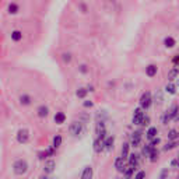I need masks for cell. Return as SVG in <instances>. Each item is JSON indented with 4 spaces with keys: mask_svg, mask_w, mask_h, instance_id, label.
Instances as JSON below:
<instances>
[{
    "mask_svg": "<svg viewBox=\"0 0 179 179\" xmlns=\"http://www.w3.org/2000/svg\"><path fill=\"white\" fill-rule=\"evenodd\" d=\"M28 171V162L25 159H17L13 164V172L16 175H24Z\"/></svg>",
    "mask_w": 179,
    "mask_h": 179,
    "instance_id": "6da1fadb",
    "label": "cell"
},
{
    "mask_svg": "<svg viewBox=\"0 0 179 179\" xmlns=\"http://www.w3.org/2000/svg\"><path fill=\"white\" fill-rule=\"evenodd\" d=\"M151 103H153V98H151V94L150 92H144V94L141 95V98H140V108L144 111V109H148L151 106Z\"/></svg>",
    "mask_w": 179,
    "mask_h": 179,
    "instance_id": "7a4b0ae2",
    "label": "cell"
},
{
    "mask_svg": "<svg viewBox=\"0 0 179 179\" xmlns=\"http://www.w3.org/2000/svg\"><path fill=\"white\" fill-rule=\"evenodd\" d=\"M69 131L71 136H78V134L83 131V122H80V120H74V122L70 123L69 126Z\"/></svg>",
    "mask_w": 179,
    "mask_h": 179,
    "instance_id": "3957f363",
    "label": "cell"
},
{
    "mask_svg": "<svg viewBox=\"0 0 179 179\" xmlns=\"http://www.w3.org/2000/svg\"><path fill=\"white\" fill-rule=\"evenodd\" d=\"M28 140H30V131L27 129H20L17 131V141L21 143V144H25Z\"/></svg>",
    "mask_w": 179,
    "mask_h": 179,
    "instance_id": "277c9868",
    "label": "cell"
},
{
    "mask_svg": "<svg viewBox=\"0 0 179 179\" xmlns=\"http://www.w3.org/2000/svg\"><path fill=\"white\" fill-rule=\"evenodd\" d=\"M144 116L145 115H144V112H143V109L137 108V109H134V112H133V119H131V122H133L134 125H141V120Z\"/></svg>",
    "mask_w": 179,
    "mask_h": 179,
    "instance_id": "5b68a950",
    "label": "cell"
},
{
    "mask_svg": "<svg viewBox=\"0 0 179 179\" xmlns=\"http://www.w3.org/2000/svg\"><path fill=\"white\" fill-rule=\"evenodd\" d=\"M115 168H116V171H119V172H125V169L127 168V165H126V158H123V157H119V158L115 159Z\"/></svg>",
    "mask_w": 179,
    "mask_h": 179,
    "instance_id": "8992f818",
    "label": "cell"
},
{
    "mask_svg": "<svg viewBox=\"0 0 179 179\" xmlns=\"http://www.w3.org/2000/svg\"><path fill=\"white\" fill-rule=\"evenodd\" d=\"M55 168H56L55 161H53V159H46V161H45V164H44V172H45V175H48V173H52L53 171H55Z\"/></svg>",
    "mask_w": 179,
    "mask_h": 179,
    "instance_id": "52a82bcc",
    "label": "cell"
},
{
    "mask_svg": "<svg viewBox=\"0 0 179 179\" xmlns=\"http://www.w3.org/2000/svg\"><path fill=\"white\" fill-rule=\"evenodd\" d=\"M140 143H141V131H134V133L131 134L130 145H133V147H139Z\"/></svg>",
    "mask_w": 179,
    "mask_h": 179,
    "instance_id": "ba28073f",
    "label": "cell"
},
{
    "mask_svg": "<svg viewBox=\"0 0 179 179\" xmlns=\"http://www.w3.org/2000/svg\"><path fill=\"white\" fill-rule=\"evenodd\" d=\"M129 167H131L133 169L139 168V155L137 154H130L129 155Z\"/></svg>",
    "mask_w": 179,
    "mask_h": 179,
    "instance_id": "9c48e42d",
    "label": "cell"
},
{
    "mask_svg": "<svg viewBox=\"0 0 179 179\" xmlns=\"http://www.w3.org/2000/svg\"><path fill=\"white\" fill-rule=\"evenodd\" d=\"M92 176H94V171H92V167L88 165L81 172V179H92Z\"/></svg>",
    "mask_w": 179,
    "mask_h": 179,
    "instance_id": "30bf717a",
    "label": "cell"
},
{
    "mask_svg": "<svg viewBox=\"0 0 179 179\" xmlns=\"http://www.w3.org/2000/svg\"><path fill=\"white\" fill-rule=\"evenodd\" d=\"M92 148H94L95 153H101L102 150H105V147H103V140H101V139H98V137H97V139L94 140Z\"/></svg>",
    "mask_w": 179,
    "mask_h": 179,
    "instance_id": "8fae6325",
    "label": "cell"
},
{
    "mask_svg": "<svg viewBox=\"0 0 179 179\" xmlns=\"http://www.w3.org/2000/svg\"><path fill=\"white\" fill-rule=\"evenodd\" d=\"M113 143H115V137L113 136H108L105 140H103V147H105L106 151H111L113 148Z\"/></svg>",
    "mask_w": 179,
    "mask_h": 179,
    "instance_id": "7c38bea8",
    "label": "cell"
},
{
    "mask_svg": "<svg viewBox=\"0 0 179 179\" xmlns=\"http://www.w3.org/2000/svg\"><path fill=\"white\" fill-rule=\"evenodd\" d=\"M157 134H158V129H157L155 126H151V127H148V130L145 131V136H147V139H148V140L155 139Z\"/></svg>",
    "mask_w": 179,
    "mask_h": 179,
    "instance_id": "4fadbf2b",
    "label": "cell"
},
{
    "mask_svg": "<svg viewBox=\"0 0 179 179\" xmlns=\"http://www.w3.org/2000/svg\"><path fill=\"white\" fill-rule=\"evenodd\" d=\"M157 71H158V69H157L155 64H150V66L145 67V74H147L148 77H154V76H157Z\"/></svg>",
    "mask_w": 179,
    "mask_h": 179,
    "instance_id": "5bb4252c",
    "label": "cell"
},
{
    "mask_svg": "<svg viewBox=\"0 0 179 179\" xmlns=\"http://www.w3.org/2000/svg\"><path fill=\"white\" fill-rule=\"evenodd\" d=\"M36 113H38L39 117H46L48 115H49V109H48V106L41 105V106H38V109H36Z\"/></svg>",
    "mask_w": 179,
    "mask_h": 179,
    "instance_id": "9a60e30c",
    "label": "cell"
},
{
    "mask_svg": "<svg viewBox=\"0 0 179 179\" xmlns=\"http://www.w3.org/2000/svg\"><path fill=\"white\" fill-rule=\"evenodd\" d=\"M55 122L57 123V125H63V123L66 122V115H64L63 112H56V115H55Z\"/></svg>",
    "mask_w": 179,
    "mask_h": 179,
    "instance_id": "2e32d148",
    "label": "cell"
},
{
    "mask_svg": "<svg viewBox=\"0 0 179 179\" xmlns=\"http://www.w3.org/2000/svg\"><path fill=\"white\" fill-rule=\"evenodd\" d=\"M31 97L28 94H22V95H20V103L21 105H24V106H27V105H30L31 103Z\"/></svg>",
    "mask_w": 179,
    "mask_h": 179,
    "instance_id": "e0dca14e",
    "label": "cell"
},
{
    "mask_svg": "<svg viewBox=\"0 0 179 179\" xmlns=\"http://www.w3.org/2000/svg\"><path fill=\"white\" fill-rule=\"evenodd\" d=\"M164 45H165V48H173L176 45V42H175V39L172 38V36H167V38L164 39Z\"/></svg>",
    "mask_w": 179,
    "mask_h": 179,
    "instance_id": "ac0fdd59",
    "label": "cell"
},
{
    "mask_svg": "<svg viewBox=\"0 0 179 179\" xmlns=\"http://www.w3.org/2000/svg\"><path fill=\"white\" fill-rule=\"evenodd\" d=\"M11 39H13L14 42L21 41V39H22V32H21V31H18V30L13 31V32H11Z\"/></svg>",
    "mask_w": 179,
    "mask_h": 179,
    "instance_id": "d6986e66",
    "label": "cell"
},
{
    "mask_svg": "<svg viewBox=\"0 0 179 179\" xmlns=\"http://www.w3.org/2000/svg\"><path fill=\"white\" fill-rule=\"evenodd\" d=\"M62 141H63V137H62L60 134H56V136L53 137V145H52V147L59 148L62 145Z\"/></svg>",
    "mask_w": 179,
    "mask_h": 179,
    "instance_id": "ffe728a7",
    "label": "cell"
},
{
    "mask_svg": "<svg viewBox=\"0 0 179 179\" xmlns=\"http://www.w3.org/2000/svg\"><path fill=\"white\" fill-rule=\"evenodd\" d=\"M176 139H179V131L173 130V129L168 131V140H169V141H175Z\"/></svg>",
    "mask_w": 179,
    "mask_h": 179,
    "instance_id": "44dd1931",
    "label": "cell"
},
{
    "mask_svg": "<svg viewBox=\"0 0 179 179\" xmlns=\"http://www.w3.org/2000/svg\"><path fill=\"white\" fill-rule=\"evenodd\" d=\"M153 148L154 147H151V144H145L144 147H143V150H141V154L144 157H150V154H151V151H153Z\"/></svg>",
    "mask_w": 179,
    "mask_h": 179,
    "instance_id": "7402d4cb",
    "label": "cell"
},
{
    "mask_svg": "<svg viewBox=\"0 0 179 179\" xmlns=\"http://www.w3.org/2000/svg\"><path fill=\"white\" fill-rule=\"evenodd\" d=\"M18 10H20L18 4H16V3H10V4H8V13L10 14H17Z\"/></svg>",
    "mask_w": 179,
    "mask_h": 179,
    "instance_id": "603a6c76",
    "label": "cell"
},
{
    "mask_svg": "<svg viewBox=\"0 0 179 179\" xmlns=\"http://www.w3.org/2000/svg\"><path fill=\"white\" fill-rule=\"evenodd\" d=\"M165 91H167L168 94L173 95V94H175V92H176V85H175V84H172V83L167 84V87H165Z\"/></svg>",
    "mask_w": 179,
    "mask_h": 179,
    "instance_id": "cb8c5ba5",
    "label": "cell"
},
{
    "mask_svg": "<svg viewBox=\"0 0 179 179\" xmlns=\"http://www.w3.org/2000/svg\"><path fill=\"white\" fill-rule=\"evenodd\" d=\"M178 76H179V71L176 69H172L169 73H168V80L169 81H172V80H175V78H178Z\"/></svg>",
    "mask_w": 179,
    "mask_h": 179,
    "instance_id": "d4e9b609",
    "label": "cell"
},
{
    "mask_svg": "<svg viewBox=\"0 0 179 179\" xmlns=\"http://www.w3.org/2000/svg\"><path fill=\"white\" fill-rule=\"evenodd\" d=\"M158 155H159L158 150H157V148L154 147L153 151H151V154H150V161H151V162H155L157 159H158Z\"/></svg>",
    "mask_w": 179,
    "mask_h": 179,
    "instance_id": "484cf974",
    "label": "cell"
},
{
    "mask_svg": "<svg viewBox=\"0 0 179 179\" xmlns=\"http://www.w3.org/2000/svg\"><path fill=\"white\" fill-rule=\"evenodd\" d=\"M87 94H88V90L87 88H78L77 91H76V95H77L78 98H85Z\"/></svg>",
    "mask_w": 179,
    "mask_h": 179,
    "instance_id": "4316f807",
    "label": "cell"
},
{
    "mask_svg": "<svg viewBox=\"0 0 179 179\" xmlns=\"http://www.w3.org/2000/svg\"><path fill=\"white\" fill-rule=\"evenodd\" d=\"M129 147H130V144H127V143H125L122 147V157L123 158H127L130 154H129Z\"/></svg>",
    "mask_w": 179,
    "mask_h": 179,
    "instance_id": "83f0119b",
    "label": "cell"
},
{
    "mask_svg": "<svg viewBox=\"0 0 179 179\" xmlns=\"http://www.w3.org/2000/svg\"><path fill=\"white\" fill-rule=\"evenodd\" d=\"M175 147H176V141H169V143H167V144L164 145V151H171Z\"/></svg>",
    "mask_w": 179,
    "mask_h": 179,
    "instance_id": "f1b7e54d",
    "label": "cell"
},
{
    "mask_svg": "<svg viewBox=\"0 0 179 179\" xmlns=\"http://www.w3.org/2000/svg\"><path fill=\"white\" fill-rule=\"evenodd\" d=\"M133 172H134L133 168H131V167H127V168L125 169V172H123V175H125V178H126V179H129L131 175H133Z\"/></svg>",
    "mask_w": 179,
    "mask_h": 179,
    "instance_id": "f546056e",
    "label": "cell"
},
{
    "mask_svg": "<svg viewBox=\"0 0 179 179\" xmlns=\"http://www.w3.org/2000/svg\"><path fill=\"white\" fill-rule=\"evenodd\" d=\"M168 175H169V171H168V168H164V169L159 172L158 179H168Z\"/></svg>",
    "mask_w": 179,
    "mask_h": 179,
    "instance_id": "4dcf8cb0",
    "label": "cell"
},
{
    "mask_svg": "<svg viewBox=\"0 0 179 179\" xmlns=\"http://www.w3.org/2000/svg\"><path fill=\"white\" fill-rule=\"evenodd\" d=\"M162 101H164V98H162V95H161V91H157L155 92V103L161 105Z\"/></svg>",
    "mask_w": 179,
    "mask_h": 179,
    "instance_id": "1f68e13d",
    "label": "cell"
},
{
    "mask_svg": "<svg viewBox=\"0 0 179 179\" xmlns=\"http://www.w3.org/2000/svg\"><path fill=\"white\" fill-rule=\"evenodd\" d=\"M134 179H145V171H139L134 175Z\"/></svg>",
    "mask_w": 179,
    "mask_h": 179,
    "instance_id": "d6a6232c",
    "label": "cell"
},
{
    "mask_svg": "<svg viewBox=\"0 0 179 179\" xmlns=\"http://www.w3.org/2000/svg\"><path fill=\"white\" fill-rule=\"evenodd\" d=\"M62 59H63L64 63H70V60H71V55H70V53H63V55H62Z\"/></svg>",
    "mask_w": 179,
    "mask_h": 179,
    "instance_id": "836d02e7",
    "label": "cell"
},
{
    "mask_svg": "<svg viewBox=\"0 0 179 179\" xmlns=\"http://www.w3.org/2000/svg\"><path fill=\"white\" fill-rule=\"evenodd\" d=\"M159 143H161V140H159V137H155V139H153V140H151V143H150V144H151V147H157V145H158Z\"/></svg>",
    "mask_w": 179,
    "mask_h": 179,
    "instance_id": "e575fe53",
    "label": "cell"
},
{
    "mask_svg": "<svg viewBox=\"0 0 179 179\" xmlns=\"http://www.w3.org/2000/svg\"><path fill=\"white\" fill-rule=\"evenodd\" d=\"M169 120H172V119H171L169 115H168L167 112H165L164 116H162V123H164V125H168V122H169Z\"/></svg>",
    "mask_w": 179,
    "mask_h": 179,
    "instance_id": "d590c367",
    "label": "cell"
},
{
    "mask_svg": "<svg viewBox=\"0 0 179 179\" xmlns=\"http://www.w3.org/2000/svg\"><path fill=\"white\" fill-rule=\"evenodd\" d=\"M148 125H150V117L144 116V117H143V120H141V126H148Z\"/></svg>",
    "mask_w": 179,
    "mask_h": 179,
    "instance_id": "8d00e7d4",
    "label": "cell"
},
{
    "mask_svg": "<svg viewBox=\"0 0 179 179\" xmlns=\"http://www.w3.org/2000/svg\"><path fill=\"white\" fill-rule=\"evenodd\" d=\"M171 167H172V168H179V161H178V158H176V159H172V161H171Z\"/></svg>",
    "mask_w": 179,
    "mask_h": 179,
    "instance_id": "74e56055",
    "label": "cell"
},
{
    "mask_svg": "<svg viewBox=\"0 0 179 179\" xmlns=\"http://www.w3.org/2000/svg\"><path fill=\"white\" fill-rule=\"evenodd\" d=\"M80 71L83 73V74H85V73L88 71V69H87V66H85V64H81V66H80Z\"/></svg>",
    "mask_w": 179,
    "mask_h": 179,
    "instance_id": "f35d334b",
    "label": "cell"
},
{
    "mask_svg": "<svg viewBox=\"0 0 179 179\" xmlns=\"http://www.w3.org/2000/svg\"><path fill=\"white\" fill-rule=\"evenodd\" d=\"M92 105H94V103H92V101H85V102H84V106H85V108H91Z\"/></svg>",
    "mask_w": 179,
    "mask_h": 179,
    "instance_id": "ab89813d",
    "label": "cell"
},
{
    "mask_svg": "<svg viewBox=\"0 0 179 179\" xmlns=\"http://www.w3.org/2000/svg\"><path fill=\"white\" fill-rule=\"evenodd\" d=\"M172 62H173V63H176V64H178V62H179V55H176L175 57H173V60H172Z\"/></svg>",
    "mask_w": 179,
    "mask_h": 179,
    "instance_id": "60d3db41",
    "label": "cell"
},
{
    "mask_svg": "<svg viewBox=\"0 0 179 179\" xmlns=\"http://www.w3.org/2000/svg\"><path fill=\"white\" fill-rule=\"evenodd\" d=\"M81 8H83V13H85V11H87V7L84 4H81Z\"/></svg>",
    "mask_w": 179,
    "mask_h": 179,
    "instance_id": "b9f144b4",
    "label": "cell"
},
{
    "mask_svg": "<svg viewBox=\"0 0 179 179\" xmlns=\"http://www.w3.org/2000/svg\"><path fill=\"white\" fill-rule=\"evenodd\" d=\"M39 179H50V178H48L46 175H42V176H39Z\"/></svg>",
    "mask_w": 179,
    "mask_h": 179,
    "instance_id": "7bdbcfd3",
    "label": "cell"
},
{
    "mask_svg": "<svg viewBox=\"0 0 179 179\" xmlns=\"http://www.w3.org/2000/svg\"><path fill=\"white\" fill-rule=\"evenodd\" d=\"M175 85H176V87H179V77L176 78V84H175Z\"/></svg>",
    "mask_w": 179,
    "mask_h": 179,
    "instance_id": "ee69618b",
    "label": "cell"
},
{
    "mask_svg": "<svg viewBox=\"0 0 179 179\" xmlns=\"http://www.w3.org/2000/svg\"><path fill=\"white\" fill-rule=\"evenodd\" d=\"M175 69H176V70H178V71H179V64H176V66H175Z\"/></svg>",
    "mask_w": 179,
    "mask_h": 179,
    "instance_id": "f6af8a7d",
    "label": "cell"
},
{
    "mask_svg": "<svg viewBox=\"0 0 179 179\" xmlns=\"http://www.w3.org/2000/svg\"><path fill=\"white\" fill-rule=\"evenodd\" d=\"M52 179H57V178H52Z\"/></svg>",
    "mask_w": 179,
    "mask_h": 179,
    "instance_id": "bcb514c9",
    "label": "cell"
},
{
    "mask_svg": "<svg viewBox=\"0 0 179 179\" xmlns=\"http://www.w3.org/2000/svg\"><path fill=\"white\" fill-rule=\"evenodd\" d=\"M178 161H179V155H178Z\"/></svg>",
    "mask_w": 179,
    "mask_h": 179,
    "instance_id": "7dc6e473",
    "label": "cell"
}]
</instances>
